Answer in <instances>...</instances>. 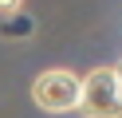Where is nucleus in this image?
Returning a JSON list of instances; mask_svg holds the SVG:
<instances>
[{
    "label": "nucleus",
    "instance_id": "obj_1",
    "mask_svg": "<svg viewBox=\"0 0 122 118\" xmlns=\"http://www.w3.org/2000/svg\"><path fill=\"white\" fill-rule=\"evenodd\" d=\"M79 110L83 118H122V71L91 67L79 79Z\"/></svg>",
    "mask_w": 122,
    "mask_h": 118
},
{
    "label": "nucleus",
    "instance_id": "obj_2",
    "mask_svg": "<svg viewBox=\"0 0 122 118\" xmlns=\"http://www.w3.org/2000/svg\"><path fill=\"white\" fill-rule=\"evenodd\" d=\"M32 102L47 114H71L79 106V75L71 67H47L32 79Z\"/></svg>",
    "mask_w": 122,
    "mask_h": 118
},
{
    "label": "nucleus",
    "instance_id": "obj_3",
    "mask_svg": "<svg viewBox=\"0 0 122 118\" xmlns=\"http://www.w3.org/2000/svg\"><path fill=\"white\" fill-rule=\"evenodd\" d=\"M20 8H24V0H0V16H12Z\"/></svg>",
    "mask_w": 122,
    "mask_h": 118
},
{
    "label": "nucleus",
    "instance_id": "obj_4",
    "mask_svg": "<svg viewBox=\"0 0 122 118\" xmlns=\"http://www.w3.org/2000/svg\"><path fill=\"white\" fill-rule=\"evenodd\" d=\"M118 71H122V63H118Z\"/></svg>",
    "mask_w": 122,
    "mask_h": 118
}]
</instances>
